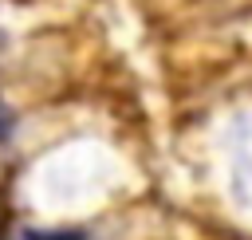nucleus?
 Listing matches in <instances>:
<instances>
[{"label":"nucleus","mask_w":252,"mask_h":240,"mask_svg":"<svg viewBox=\"0 0 252 240\" xmlns=\"http://www.w3.org/2000/svg\"><path fill=\"white\" fill-rule=\"evenodd\" d=\"M24 240H83V232H71V228H59V232H39V228H32Z\"/></svg>","instance_id":"1"},{"label":"nucleus","mask_w":252,"mask_h":240,"mask_svg":"<svg viewBox=\"0 0 252 240\" xmlns=\"http://www.w3.org/2000/svg\"><path fill=\"white\" fill-rule=\"evenodd\" d=\"M8 130H12V114H8L4 102H0V138H8Z\"/></svg>","instance_id":"2"}]
</instances>
